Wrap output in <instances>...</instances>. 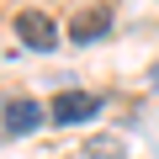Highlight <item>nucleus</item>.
I'll use <instances>...</instances> for the list:
<instances>
[{
	"mask_svg": "<svg viewBox=\"0 0 159 159\" xmlns=\"http://www.w3.org/2000/svg\"><path fill=\"white\" fill-rule=\"evenodd\" d=\"M11 32H16V43L32 48V53H53V48H58V21H53L48 11H16V16H11Z\"/></svg>",
	"mask_w": 159,
	"mask_h": 159,
	"instance_id": "obj_1",
	"label": "nucleus"
},
{
	"mask_svg": "<svg viewBox=\"0 0 159 159\" xmlns=\"http://www.w3.org/2000/svg\"><path fill=\"white\" fill-rule=\"evenodd\" d=\"M96 111H101V96H90V90H58V96H53V106H48V117H53L58 127L90 122Z\"/></svg>",
	"mask_w": 159,
	"mask_h": 159,
	"instance_id": "obj_2",
	"label": "nucleus"
},
{
	"mask_svg": "<svg viewBox=\"0 0 159 159\" xmlns=\"http://www.w3.org/2000/svg\"><path fill=\"white\" fill-rule=\"evenodd\" d=\"M43 117H48V111H43L32 96H21V101H11V106H6V133H32Z\"/></svg>",
	"mask_w": 159,
	"mask_h": 159,
	"instance_id": "obj_3",
	"label": "nucleus"
},
{
	"mask_svg": "<svg viewBox=\"0 0 159 159\" xmlns=\"http://www.w3.org/2000/svg\"><path fill=\"white\" fill-rule=\"evenodd\" d=\"M106 27H111V21H106V11H85V16L69 27V37H74V43H96Z\"/></svg>",
	"mask_w": 159,
	"mask_h": 159,
	"instance_id": "obj_4",
	"label": "nucleus"
},
{
	"mask_svg": "<svg viewBox=\"0 0 159 159\" xmlns=\"http://www.w3.org/2000/svg\"><path fill=\"white\" fill-rule=\"evenodd\" d=\"M85 159H127V148H122V138H90Z\"/></svg>",
	"mask_w": 159,
	"mask_h": 159,
	"instance_id": "obj_5",
	"label": "nucleus"
}]
</instances>
